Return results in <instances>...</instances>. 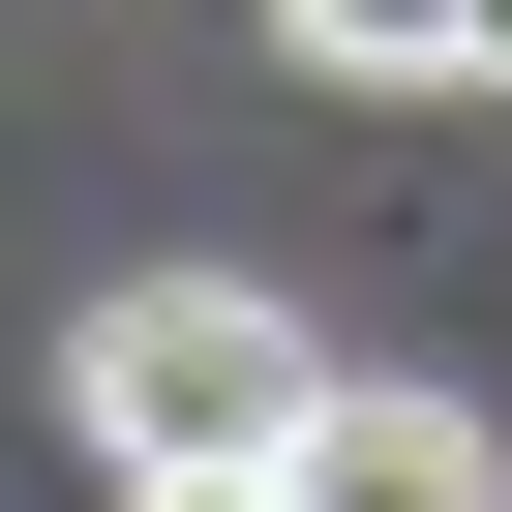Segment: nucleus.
Wrapping results in <instances>:
<instances>
[{
  "label": "nucleus",
  "mask_w": 512,
  "mask_h": 512,
  "mask_svg": "<svg viewBox=\"0 0 512 512\" xmlns=\"http://www.w3.org/2000/svg\"><path fill=\"white\" fill-rule=\"evenodd\" d=\"M61 392H91V452H302V332H272V272H121L91 332H61Z\"/></svg>",
  "instance_id": "nucleus-1"
},
{
  "label": "nucleus",
  "mask_w": 512,
  "mask_h": 512,
  "mask_svg": "<svg viewBox=\"0 0 512 512\" xmlns=\"http://www.w3.org/2000/svg\"><path fill=\"white\" fill-rule=\"evenodd\" d=\"M272 512H512V452H482L452 392H362V362H332L302 452H272Z\"/></svg>",
  "instance_id": "nucleus-2"
},
{
  "label": "nucleus",
  "mask_w": 512,
  "mask_h": 512,
  "mask_svg": "<svg viewBox=\"0 0 512 512\" xmlns=\"http://www.w3.org/2000/svg\"><path fill=\"white\" fill-rule=\"evenodd\" d=\"M332 91H482V0H272Z\"/></svg>",
  "instance_id": "nucleus-3"
},
{
  "label": "nucleus",
  "mask_w": 512,
  "mask_h": 512,
  "mask_svg": "<svg viewBox=\"0 0 512 512\" xmlns=\"http://www.w3.org/2000/svg\"><path fill=\"white\" fill-rule=\"evenodd\" d=\"M121 512H272V452H121Z\"/></svg>",
  "instance_id": "nucleus-4"
},
{
  "label": "nucleus",
  "mask_w": 512,
  "mask_h": 512,
  "mask_svg": "<svg viewBox=\"0 0 512 512\" xmlns=\"http://www.w3.org/2000/svg\"><path fill=\"white\" fill-rule=\"evenodd\" d=\"M482 91H512V0H482Z\"/></svg>",
  "instance_id": "nucleus-5"
}]
</instances>
